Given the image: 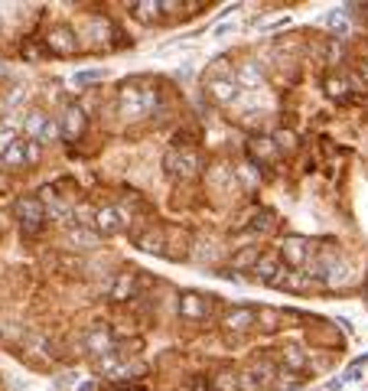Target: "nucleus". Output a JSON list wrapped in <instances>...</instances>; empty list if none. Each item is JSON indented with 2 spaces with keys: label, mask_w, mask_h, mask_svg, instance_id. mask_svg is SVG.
Wrapping results in <instances>:
<instances>
[{
  "label": "nucleus",
  "mask_w": 368,
  "mask_h": 391,
  "mask_svg": "<svg viewBox=\"0 0 368 391\" xmlns=\"http://www.w3.org/2000/svg\"><path fill=\"white\" fill-rule=\"evenodd\" d=\"M95 78H101V72H78L75 75V85H88V82H95Z\"/></svg>",
  "instance_id": "33"
},
{
  "label": "nucleus",
  "mask_w": 368,
  "mask_h": 391,
  "mask_svg": "<svg viewBox=\"0 0 368 391\" xmlns=\"http://www.w3.org/2000/svg\"><path fill=\"white\" fill-rule=\"evenodd\" d=\"M17 219L23 225V232L36 235L39 229H43V222H46L43 199H39V196H20V199H17Z\"/></svg>",
  "instance_id": "2"
},
{
  "label": "nucleus",
  "mask_w": 368,
  "mask_h": 391,
  "mask_svg": "<svg viewBox=\"0 0 368 391\" xmlns=\"http://www.w3.org/2000/svg\"><path fill=\"white\" fill-rule=\"evenodd\" d=\"M39 199H43V206H46V215H52V219L62 222V225H72V209L65 206V202H59L52 189H43Z\"/></svg>",
  "instance_id": "14"
},
{
  "label": "nucleus",
  "mask_w": 368,
  "mask_h": 391,
  "mask_svg": "<svg viewBox=\"0 0 368 391\" xmlns=\"http://www.w3.org/2000/svg\"><path fill=\"white\" fill-rule=\"evenodd\" d=\"M255 274H258L261 284H268V287H283L287 284V274L290 271L281 264V257L274 255H261V261L255 264Z\"/></svg>",
  "instance_id": "4"
},
{
  "label": "nucleus",
  "mask_w": 368,
  "mask_h": 391,
  "mask_svg": "<svg viewBox=\"0 0 368 391\" xmlns=\"http://www.w3.org/2000/svg\"><path fill=\"white\" fill-rule=\"evenodd\" d=\"M281 362L283 368H290V372H307V352L300 349V346H283L281 349Z\"/></svg>",
  "instance_id": "16"
},
{
  "label": "nucleus",
  "mask_w": 368,
  "mask_h": 391,
  "mask_svg": "<svg viewBox=\"0 0 368 391\" xmlns=\"http://www.w3.org/2000/svg\"><path fill=\"white\" fill-rule=\"evenodd\" d=\"M85 124H88L85 111L78 108V105H69L59 118V134L65 137V140H78V137L85 134Z\"/></svg>",
  "instance_id": "6"
},
{
  "label": "nucleus",
  "mask_w": 368,
  "mask_h": 391,
  "mask_svg": "<svg viewBox=\"0 0 368 391\" xmlns=\"http://www.w3.org/2000/svg\"><path fill=\"white\" fill-rule=\"evenodd\" d=\"M212 300H215V297H202V293H196V290H186L183 297H180V313H183L186 319H209Z\"/></svg>",
  "instance_id": "5"
},
{
  "label": "nucleus",
  "mask_w": 368,
  "mask_h": 391,
  "mask_svg": "<svg viewBox=\"0 0 368 391\" xmlns=\"http://www.w3.org/2000/svg\"><path fill=\"white\" fill-rule=\"evenodd\" d=\"M193 391H212V388H209V381L206 379H199V381H193Z\"/></svg>",
  "instance_id": "34"
},
{
  "label": "nucleus",
  "mask_w": 368,
  "mask_h": 391,
  "mask_svg": "<svg viewBox=\"0 0 368 391\" xmlns=\"http://www.w3.org/2000/svg\"><path fill=\"white\" fill-rule=\"evenodd\" d=\"M160 10H163V7H160V3H153V0H140V3H131V13H134L137 20H144V23L157 20Z\"/></svg>",
  "instance_id": "22"
},
{
  "label": "nucleus",
  "mask_w": 368,
  "mask_h": 391,
  "mask_svg": "<svg viewBox=\"0 0 368 391\" xmlns=\"http://www.w3.org/2000/svg\"><path fill=\"white\" fill-rule=\"evenodd\" d=\"M221 326L228 332H251L258 326V310H251V306H235V310H228V313L221 317Z\"/></svg>",
  "instance_id": "7"
},
{
  "label": "nucleus",
  "mask_w": 368,
  "mask_h": 391,
  "mask_svg": "<svg viewBox=\"0 0 368 391\" xmlns=\"http://www.w3.org/2000/svg\"><path fill=\"white\" fill-rule=\"evenodd\" d=\"M258 261H261V248L248 244V248H241V251L232 257V268H228V271H232V274H235V271H248V268H255Z\"/></svg>",
  "instance_id": "17"
},
{
  "label": "nucleus",
  "mask_w": 368,
  "mask_h": 391,
  "mask_svg": "<svg viewBox=\"0 0 368 391\" xmlns=\"http://www.w3.org/2000/svg\"><path fill=\"white\" fill-rule=\"evenodd\" d=\"M163 163L173 176H183V180H196L199 170H202V157L196 150H170Z\"/></svg>",
  "instance_id": "3"
},
{
  "label": "nucleus",
  "mask_w": 368,
  "mask_h": 391,
  "mask_svg": "<svg viewBox=\"0 0 368 391\" xmlns=\"http://www.w3.org/2000/svg\"><path fill=\"white\" fill-rule=\"evenodd\" d=\"M134 293H137V274H134V271H124V274H118V281H114V287H111V300L124 304V300H131Z\"/></svg>",
  "instance_id": "15"
},
{
  "label": "nucleus",
  "mask_w": 368,
  "mask_h": 391,
  "mask_svg": "<svg viewBox=\"0 0 368 391\" xmlns=\"http://www.w3.org/2000/svg\"><path fill=\"white\" fill-rule=\"evenodd\" d=\"M281 319H283V313H281V310H270V306H264V310H261V313H258L261 330H268V332L281 330Z\"/></svg>",
  "instance_id": "24"
},
{
  "label": "nucleus",
  "mask_w": 368,
  "mask_h": 391,
  "mask_svg": "<svg viewBox=\"0 0 368 391\" xmlns=\"http://www.w3.org/2000/svg\"><path fill=\"white\" fill-rule=\"evenodd\" d=\"M287 290H296V293H307L313 287H319V281L313 274H287V284H283Z\"/></svg>",
  "instance_id": "18"
},
{
  "label": "nucleus",
  "mask_w": 368,
  "mask_h": 391,
  "mask_svg": "<svg viewBox=\"0 0 368 391\" xmlns=\"http://www.w3.org/2000/svg\"><path fill=\"white\" fill-rule=\"evenodd\" d=\"M212 391H238V375H235V372H219Z\"/></svg>",
  "instance_id": "26"
},
{
  "label": "nucleus",
  "mask_w": 368,
  "mask_h": 391,
  "mask_svg": "<svg viewBox=\"0 0 368 391\" xmlns=\"http://www.w3.org/2000/svg\"><path fill=\"white\" fill-rule=\"evenodd\" d=\"M118 391H140V385H121Z\"/></svg>",
  "instance_id": "35"
},
{
  "label": "nucleus",
  "mask_w": 368,
  "mask_h": 391,
  "mask_svg": "<svg viewBox=\"0 0 368 391\" xmlns=\"http://www.w3.org/2000/svg\"><path fill=\"white\" fill-rule=\"evenodd\" d=\"M98 238H101L98 232H88V229H69V242H72L75 248H95Z\"/></svg>",
  "instance_id": "23"
},
{
  "label": "nucleus",
  "mask_w": 368,
  "mask_h": 391,
  "mask_svg": "<svg viewBox=\"0 0 368 391\" xmlns=\"http://www.w3.org/2000/svg\"><path fill=\"white\" fill-rule=\"evenodd\" d=\"M270 140H274L277 150H294V147H296V134H294V131H277Z\"/></svg>",
  "instance_id": "27"
},
{
  "label": "nucleus",
  "mask_w": 368,
  "mask_h": 391,
  "mask_svg": "<svg viewBox=\"0 0 368 391\" xmlns=\"http://www.w3.org/2000/svg\"><path fill=\"white\" fill-rule=\"evenodd\" d=\"M232 82H235V85H261V69L255 65V62H245Z\"/></svg>",
  "instance_id": "21"
},
{
  "label": "nucleus",
  "mask_w": 368,
  "mask_h": 391,
  "mask_svg": "<svg viewBox=\"0 0 368 391\" xmlns=\"http://www.w3.org/2000/svg\"><path fill=\"white\" fill-rule=\"evenodd\" d=\"M251 157L255 160H274L277 157V147H274L270 137H255V140H251Z\"/></svg>",
  "instance_id": "20"
},
{
  "label": "nucleus",
  "mask_w": 368,
  "mask_h": 391,
  "mask_svg": "<svg viewBox=\"0 0 368 391\" xmlns=\"http://www.w3.org/2000/svg\"><path fill=\"white\" fill-rule=\"evenodd\" d=\"M362 75H365V82H368V62H365V65H362Z\"/></svg>",
  "instance_id": "36"
},
{
  "label": "nucleus",
  "mask_w": 368,
  "mask_h": 391,
  "mask_svg": "<svg viewBox=\"0 0 368 391\" xmlns=\"http://www.w3.org/2000/svg\"><path fill=\"white\" fill-rule=\"evenodd\" d=\"M157 88H140V82H127L118 95V108H121V118L127 121H137L144 114H153L157 111Z\"/></svg>",
  "instance_id": "1"
},
{
  "label": "nucleus",
  "mask_w": 368,
  "mask_h": 391,
  "mask_svg": "<svg viewBox=\"0 0 368 391\" xmlns=\"http://www.w3.org/2000/svg\"><path fill=\"white\" fill-rule=\"evenodd\" d=\"M0 127H3V105H0Z\"/></svg>",
  "instance_id": "37"
},
{
  "label": "nucleus",
  "mask_w": 368,
  "mask_h": 391,
  "mask_svg": "<svg viewBox=\"0 0 368 391\" xmlns=\"http://www.w3.org/2000/svg\"><path fill=\"white\" fill-rule=\"evenodd\" d=\"M238 173H241V180H245L248 186H255V183H258V173H255V167H251V163H245V167H241Z\"/></svg>",
  "instance_id": "32"
},
{
  "label": "nucleus",
  "mask_w": 368,
  "mask_h": 391,
  "mask_svg": "<svg viewBox=\"0 0 368 391\" xmlns=\"http://www.w3.org/2000/svg\"><path fill=\"white\" fill-rule=\"evenodd\" d=\"M206 95L215 101V105H232V101H238V85H235L232 78H209L206 82Z\"/></svg>",
  "instance_id": "11"
},
{
  "label": "nucleus",
  "mask_w": 368,
  "mask_h": 391,
  "mask_svg": "<svg viewBox=\"0 0 368 391\" xmlns=\"http://www.w3.org/2000/svg\"><path fill=\"white\" fill-rule=\"evenodd\" d=\"M0 160H3L7 167H23L26 163V140H17V144H13Z\"/></svg>",
  "instance_id": "25"
},
{
  "label": "nucleus",
  "mask_w": 368,
  "mask_h": 391,
  "mask_svg": "<svg viewBox=\"0 0 368 391\" xmlns=\"http://www.w3.org/2000/svg\"><path fill=\"white\" fill-rule=\"evenodd\" d=\"M137 248H144L150 255H163V251H166V232L157 229V225H150L147 232L137 235Z\"/></svg>",
  "instance_id": "12"
},
{
  "label": "nucleus",
  "mask_w": 368,
  "mask_h": 391,
  "mask_svg": "<svg viewBox=\"0 0 368 391\" xmlns=\"http://www.w3.org/2000/svg\"><path fill=\"white\" fill-rule=\"evenodd\" d=\"M56 137H62L59 134V121H46V131H43V137H39V144H43V140H56Z\"/></svg>",
  "instance_id": "30"
},
{
  "label": "nucleus",
  "mask_w": 368,
  "mask_h": 391,
  "mask_svg": "<svg viewBox=\"0 0 368 391\" xmlns=\"http://www.w3.org/2000/svg\"><path fill=\"white\" fill-rule=\"evenodd\" d=\"M95 232L105 235V238H111V235L124 232V215L118 212L114 206H105L95 212Z\"/></svg>",
  "instance_id": "10"
},
{
  "label": "nucleus",
  "mask_w": 368,
  "mask_h": 391,
  "mask_svg": "<svg viewBox=\"0 0 368 391\" xmlns=\"http://www.w3.org/2000/svg\"><path fill=\"white\" fill-rule=\"evenodd\" d=\"M329 26H336V30H343V33H345V26H349V20H345V13H343V10L329 13Z\"/></svg>",
  "instance_id": "31"
},
{
  "label": "nucleus",
  "mask_w": 368,
  "mask_h": 391,
  "mask_svg": "<svg viewBox=\"0 0 368 391\" xmlns=\"http://www.w3.org/2000/svg\"><path fill=\"white\" fill-rule=\"evenodd\" d=\"M17 140H20V137H17V131H13V127H0V157H3V154H7V150H10Z\"/></svg>",
  "instance_id": "28"
},
{
  "label": "nucleus",
  "mask_w": 368,
  "mask_h": 391,
  "mask_svg": "<svg viewBox=\"0 0 368 391\" xmlns=\"http://www.w3.org/2000/svg\"><path fill=\"white\" fill-rule=\"evenodd\" d=\"M326 92H329L332 98H343L345 92H349V85H345V78H336V75H332V78H326Z\"/></svg>",
  "instance_id": "29"
},
{
  "label": "nucleus",
  "mask_w": 368,
  "mask_h": 391,
  "mask_svg": "<svg viewBox=\"0 0 368 391\" xmlns=\"http://www.w3.org/2000/svg\"><path fill=\"white\" fill-rule=\"evenodd\" d=\"M85 349L91 355H105V352H111L114 346H111V332H108V326H91V330L85 332Z\"/></svg>",
  "instance_id": "13"
},
{
  "label": "nucleus",
  "mask_w": 368,
  "mask_h": 391,
  "mask_svg": "<svg viewBox=\"0 0 368 391\" xmlns=\"http://www.w3.org/2000/svg\"><path fill=\"white\" fill-rule=\"evenodd\" d=\"M46 121H50V118H46L43 111H33V114H26V137L39 144V137H43V131H46Z\"/></svg>",
  "instance_id": "19"
},
{
  "label": "nucleus",
  "mask_w": 368,
  "mask_h": 391,
  "mask_svg": "<svg viewBox=\"0 0 368 391\" xmlns=\"http://www.w3.org/2000/svg\"><path fill=\"white\" fill-rule=\"evenodd\" d=\"M46 43H50V49L56 56H75V52H78V39H75L72 26H52V33Z\"/></svg>",
  "instance_id": "8"
},
{
  "label": "nucleus",
  "mask_w": 368,
  "mask_h": 391,
  "mask_svg": "<svg viewBox=\"0 0 368 391\" xmlns=\"http://www.w3.org/2000/svg\"><path fill=\"white\" fill-rule=\"evenodd\" d=\"M307 244L310 242L303 238V235H287L283 244H281V257L290 264V268H300V264H307V257H310Z\"/></svg>",
  "instance_id": "9"
}]
</instances>
